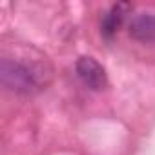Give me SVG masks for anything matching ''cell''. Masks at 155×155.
Wrapping results in <instances>:
<instances>
[{
    "label": "cell",
    "mask_w": 155,
    "mask_h": 155,
    "mask_svg": "<svg viewBox=\"0 0 155 155\" xmlns=\"http://www.w3.org/2000/svg\"><path fill=\"white\" fill-rule=\"evenodd\" d=\"M42 69L35 64H26L20 60L2 58L0 64V77L2 84L22 95H31L38 90H42Z\"/></svg>",
    "instance_id": "obj_1"
},
{
    "label": "cell",
    "mask_w": 155,
    "mask_h": 155,
    "mask_svg": "<svg viewBox=\"0 0 155 155\" xmlns=\"http://www.w3.org/2000/svg\"><path fill=\"white\" fill-rule=\"evenodd\" d=\"M75 71L79 75V79L82 81V84L93 91L104 90L108 84V77H106V69L102 68V64L99 60H95L93 57H81L75 64Z\"/></svg>",
    "instance_id": "obj_2"
},
{
    "label": "cell",
    "mask_w": 155,
    "mask_h": 155,
    "mask_svg": "<svg viewBox=\"0 0 155 155\" xmlns=\"http://www.w3.org/2000/svg\"><path fill=\"white\" fill-rule=\"evenodd\" d=\"M128 11H130V4H126V2L113 4V6L104 13L102 20H101V33H102L106 38H111V37L119 31V28L122 26V22H124Z\"/></svg>",
    "instance_id": "obj_3"
},
{
    "label": "cell",
    "mask_w": 155,
    "mask_h": 155,
    "mask_svg": "<svg viewBox=\"0 0 155 155\" xmlns=\"http://www.w3.org/2000/svg\"><path fill=\"white\" fill-rule=\"evenodd\" d=\"M130 35L140 42L155 40V15L153 13H139L130 22Z\"/></svg>",
    "instance_id": "obj_4"
}]
</instances>
